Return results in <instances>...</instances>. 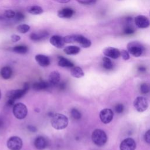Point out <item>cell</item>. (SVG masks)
I'll use <instances>...</instances> for the list:
<instances>
[{"instance_id": "1", "label": "cell", "mask_w": 150, "mask_h": 150, "mask_svg": "<svg viewBox=\"0 0 150 150\" xmlns=\"http://www.w3.org/2000/svg\"><path fill=\"white\" fill-rule=\"evenodd\" d=\"M50 123L53 128L57 130H61L67 127L69 124V120L65 115L57 113L52 117Z\"/></svg>"}, {"instance_id": "2", "label": "cell", "mask_w": 150, "mask_h": 150, "mask_svg": "<svg viewBox=\"0 0 150 150\" xmlns=\"http://www.w3.org/2000/svg\"><path fill=\"white\" fill-rule=\"evenodd\" d=\"M91 139L95 145L98 146H101L106 143L107 141V137L103 130L96 129L92 133Z\"/></svg>"}, {"instance_id": "3", "label": "cell", "mask_w": 150, "mask_h": 150, "mask_svg": "<svg viewBox=\"0 0 150 150\" xmlns=\"http://www.w3.org/2000/svg\"><path fill=\"white\" fill-rule=\"evenodd\" d=\"M12 112L14 116L17 119L22 120L24 119L28 114V108L24 104L18 103L13 105Z\"/></svg>"}, {"instance_id": "4", "label": "cell", "mask_w": 150, "mask_h": 150, "mask_svg": "<svg viewBox=\"0 0 150 150\" xmlns=\"http://www.w3.org/2000/svg\"><path fill=\"white\" fill-rule=\"evenodd\" d=\"M127 49L128 52L132 56L139 57L142 54L144 47L138 42H131L127 45Z\"/></svg>"}, {"instance_id": "5", "label": "cell", "mask_w": 150, "mask_h": 150, "mask_svg": "<svg viewBox=\"0 0 150 150\" xmlns=\"http://www.w3.org/2000/svg\"><path fill=\"white\" fill-rule=\"evenodd\" d=\"M29 88V84L28 83H25L22 89H17L9 91L6 94V97L8 99L16 100L23 97L28 91Z\"/></svg>"}, {"instance_id": "6", "label": "cell", "mask_w": 150, "mask_h": 150, "mask_svg": "<svg viewBox=\"0 0 150 150\" xmlns=\"http://www.w3.org/2000/svg\"><path fill=\"white\" fill-rule=\"evenodd\" d=\"M6 145L10 150H21L23 146V142L20 137L13 136L8 139Z\"/></svg>"}, {"instance_id": "7", "label": "cell", "mask_w": 150, "mask_h": 150, "mask_svg": "<svg viewBox=\"0 0 150 150\" xmlns=\"http://www.w3.org/2000/svg\"><path fill=\"white\" fill-rule=\"evenodd\" d=\"M134 106L135 110L140 112L145 111L148 107V102L144 97H138L134 101Z\"/></svg>"}, {"instance_id": "8", "label": "cell", "mask_w": 150, "mask_h": 150, "mask_svg": "<svg viewBox=\"0 0 150 150\" xmlns=\"http://www.w3.org/2000/svg\"><path fill=\"white\" fill-rule=\"evenodd\" d=\"M99 116L102 122L108 124L110 122L113 118V112L110 108H104L100 111Z\"/></svg>"}, {"instance_id": "9", "label": "cell", "mask_w": 150, "mask_h": 150, "mask_svg": "<svg viewBox=\"0 0 150 150\" xmlns=\"http://www.w3.org/2000/svg\"><path fill=\"white\" fill-rule=\"evenodd\" d=\"M120 148V150H135L136 148V142L132 138H126L121 142Z\"/></svg>"}, {"instance_id": "10", "label": "cell", "mask_w": 150, "mask_h": 150, "mask_svg": "<svg viewBox=\"0 0 150 150\" xmlns=\"http://www.w3.org/2000/svg\"><path fill=\"white\" fill-rule=\"evenodd\" d=\"M134 21L136 26L139 28L145 29L150 25V21L148 18L143 15H138L136 16Z\"/></svg>"}, {"instance_id": "11", "label": "cell", "mask_w": 150, "mask_h": 150, "mask_svg": "<svg viewBox=\"0 0 150 150\" xmlns=\"http://www.w3.org/2000/svg\"><path fill=\"white\" fill-rule=\"evenodd\" d=\"M104 54L108 57L114 59L118 58L121 56V52L117 48L112 47H108L103 50Z\"/></svg>"}, {"instance_id": "12", "label": "cell", "mask_w": 150, "mask_h": 150, "mask_svg": "<svg viewBox=\"0 0 150 150\" xmlns=\"http://www.w3.org/2000/svg\"><path fill=\"white\" fill-rule=\"evenodd\" d=\"M74 42L78 43L84 48H88L91 45V41L81 35H74Z\"/></svg>"}, {"instance_id": "13", "label": "cell", "mask_w": 150, "mask_h": 150, "mask_svg": "<svg viewBox=\"0 0 150 150\" xmlns=\"http://www.w3.org/2000/svg\"><path fill=\"white\" fill-rule=\"evenodd\" d=\"M50 43L56 48H62L64 45V38L59 35H53L50 38Z\"/></svg>"}, {"instance_id": "14", "label": "cell", "mask_w": 150, "mask_h": 150, "mask_svg": "<svg viewBox=\"0 0 150 150\" xmlns=\"http://www.w3.org/2000/svg\"><path fill=\"white\" fill-rule=\"evenodd\" d=\"M50 86H57L60 82V74L57 71H52L49 76V81Z\"/></svg>"}, {"instance_id": "15", "label": "cell", "mask_w": 150, "mask_h": 150, "mask_svg": "<svg viewBox=\"0 0 150 150\" xmlns=\"http://www.w3.org/2000/svg\"><path fill=\"white\" fill-rule=\"evenodd\" d=\"M34 145L37 149L43 150L47 147V141L45 137L39 136L35 138L34 141Z\"/></svg>"}, {"instance_id": "16", "label": "cell", "mask_w": 150, "mask_h": 150, "mask_svg": "<svg viewBox=\"0 0 150 150\" xmlns=\"http://www.w3.org/2000/svg\"><path fill=\"white\" fill-rule=\"evenodd\" d=\"M35 59L37 63L42 67H47L50 63L49 57L43 54H37L35 56Z\"/></svg>"}, {"instance_id": "17", "label": "cell", "mask_w": 150, "mask_h": 150, "mask_svg": "<svg viewBox=\"0 0 150 150\" xmlns=\"http://www.w3.org/2000/svg\"><path fill=\"white\" fill-rule=\"evenodd\" d=\"M74 13L73 9L70 8H64L57 12V16L60 18H70Z\"/></svg>"}, {"instance_id": "18", "label": "cell", "mask_w": 150, "mask_h": 150, "mask_svg": "<svg viewBox=\"0 0 150 150\" xmlns=\"http://www.w3.org/2000/svg\"><path fill=\"white\" fill-rule=\"evenodd\" d=\"M49 35L48 32L46 31H43L39 33H35L33 32L30 35V39L35 42H38L40 41L46 37H47Z\"/></svg>"}, {"instance_id": "19", "label": "cell", "mask_w": 150, "mask_h": 150, "mask_svg": "<svg viewBox=\"0 0 150 150\" xmlns=\"http://www.w3.org/2000/svg\"><path fill=\"white\" fill-rule=\"evenodd\" d=\"M58 65L60 67L66 68H71L74 67V64L72 62L62 56H60L59 57Z\"/></svg>"}, {"instance_id": "20", "label": "cell", "mask_w": 150, "mask_h": 150, "mask_svg": "<svg viewBox=\"0 0 150 150\" xmlns=\"http://www.w3.org/2000/svg\"><path fill=\"white\" fill-rule=\"evenodd\" d=\"M64 52L68 55H75L80 51V48L77 46H67L63 49Z\"/></svg>"}, {"instance_id": "21", "label": "cell", "mask_w": 150, "mask_h": 150, "mask_svg": "<svg viewBox=\"0 0 150 150\" xmlns=\"http://www.w3.org/2000/svg\"><path fill=\"white\" fill-rule=\"evenodd\" d=\"M0 75L4 79H9L12 75V69L9 66L3 67L0 71Z\"/></svg>"}, {"instance_id": "22", "label": "cell", "mask_w": 150, "mask_h": 150, "mask_svg": "<svg viewBox=\"0 0 150 150\" xmlns=\"http://www.w3.org/2000/svg\"><path fill=\"white\" fill-rule=\"evenodd\" d=\"M71 75L75 78L82 77L84 73L82 69L79 66H74L70 70Z\"/></svg>"}, {"instance_id": "23", "label": "cell", "mask_w": 150, "mask_h": 150, "mask_svg": "<svg viewBox=\"0 0 150 150\" xmlns=\"http://www.w3.org/2000/svg\"><path fill=\"white\" fill-rule=\"evenodd\" d=\"M50 86L49 82L44 81H40L39 82H36L33 84V88L35 90L39 91L42 90H45Z\"/></svg>"}, {"instance_id": "24", "label": "cell", "mask_w": 150, "mask_h": 150, "mask_svg": "<svg viewBox=\"0 0 150 150\" xmlns=\"http://www.w3.org/2000/svg\"><path fill=\"white\" fill-rule=\"evenodd\" d=\"M26 11L28 13L32 15H40L43 12V9L38 5H32L28 6Z\"/></svg>"}, {"instance_id": "25", "label": "cell", "mask_w": 150, "mask_h": 150, "mask_svg": "<svg viewBox=\"0 0 150 150\" xmlns=\"http://www.w3.org/2000/svg\"><path fill=\"white\" fill-rule=\"evenodd\" d=\"M13 51L18 54H25L28 51V48L25 45H17L13 47Z\"/></svg>"}, {"instance_id": "26", "label": "cell", "mask_w": 150, "mask_h": 150, "mask_svg": "<svg viewBox=\"0 0 150 150\" xmlns=\"http://www.w3.org/2000/svg\"><path fill=\"white\" fill-rule=\"evenodd\" d=\"M103 66L107 70H110L113 67V64L111 60L107 56L103 58Z\"/></svg>"}, {"instance_id": "27", "label": "cell", "mask_w": 150, "mask_h": 150, "mask_svg": "<svg viewBox=\"0 0 150 150\" xmlns=\"http://www.w3.org/2000/svg\"><path fill=\"white\" fill-rule=\"evenodd\" d=\"M16 29L19 33L23 34L27 33L29 30L30 26L27 24H20L16 27Z\"/></svg>"}, {"instance_id": "28", "label": "cell", "mask_w": 150, "mask_h": 150, "mask_svg": "<svg viewBox=\"0 0 150 150\" xmlns=\"http://www.w3.org/2000/svg\"><path fill=\"white\" fill-rule=\"evenodd\" d=\"M70 113L71 117L75 120H79L81 117V114L76 108H72L70 111Z\"/></svg>"}, {"instance_id": "29", "label": "cell", "mask_w": 150, "mask_h": 150, "mask_svg": "<svg viewBox=\"0 0 150 150\" xmlns=\"http://www.w3.org/2000/svg\"><path fill=\"white\" fill-rule=\"evenodd\" d=\"M140 91L142 94H146L150 91V86L145 83H142L140 86Z\"/></svg>"}, {"instance_id": "30", "label": "cell", "mask_w": 150, "mask_h": 150, "mask_svg": "<svg viewBox=\"0 0 150 150\" xmlns=\"http://www.w3.org/2000/svg\"><path fill=\"white\" fill-rule=\"evenodd\" d=\"M16 12H15L13 11L11 9H8L6 10L4 13V16L6 18H15Z\"/></svg>"}, {"instance_id": "31", "label": "cell", "mask_w": 150, "mask_h": 150, "mask_svg": "<svg viewBox=\"0 0 150 150\" xmlns=\"http://www.w3.org/2000/svg\"><path fill=\"white\" fill-rule=\"evenodd\" d=\"M135 32V29L131 26H127L124 29V33L125 35H131Z\"/></svg>"}, {"instance_id": "32", "label": "cell", "mask_w": 150, "mask_h": 150, "mask_svg": "<svg viewBox=\"0 0 150 150\" xmlns=\"http://www.w3.org/2000/svg\"><path fill=\"white\" fill-rule=\"evenodd\" d=\"M15 18L18 21H21L25 19V15L23 13L21 12H16Z\"/></svg>"}, {"instance_id": "33", "label": "cell", "mask_w": 150, "mask_h": 150, "mask_svg": "<svg viewBox=\"0 0 150 150\" xmlns=\"http://www.w3.org/2000/svg\"><path fill=\"white\" fill-rule=\"evenodd\" d=\"M121 55L122 59L125 60H127L129 59V54L128 51H127L125 50H122L121 52Z\"/></svg>"}, {"instance_id": "34", "label": "cell", "mask_w": 150, "mask_h": 150, "mask_svg": "<svg viewBox=\"0 0 150 150\" xmlns=\"http://www.w3.org/2000/svg\"><path fill=\"white\" fill-rule=\"evenodd\" d=\"M115 110L117 113H121L124 111V105L122 104H118L115 107Z\"/></svg>"}, {"instance_id": "35", "label": "cell", "mask_w": 150, "mask_h": 150, "mask_svg": "<svg viewBox=\"0 0 150 150\" xmlns=\"http://www.w3.org/2000/svg\"><path fill=\"white\" fill-rule=\"evenodd\" d=\"M76 1L80 4H84V5L93 4H94L96 1V0H76Z\"/></svg>"}, {"instance_id": "36", "label": "cell", "mask_w": 150, "mask_h": 150, "mask_svg": "<svg viewBox=\"0 0 150 150\" xmlns=\"http://www.w3.org/2000/svg\"><path fill=\"white\" fill-rule=\"evenodd\" d=\"M144 140L146 143L150 144V129L147 131L144 134Z\"/></svg>"}, {"instance_id": "37", "label": "cell", "mask_w": 150, "mask_h": 150, "mask_svg": "<svg viewBox=\"0 0 150 150\" xmlns=\"http://www.w3.org/2000/svg\"><path fill=\"white\" fill-rule=\"evenodd\" d=\"M21 39V37L18 35H12L11 36V40L13 42H16Z\"/></svg>"}, {"instance_id": "38", "label": "cell", "mask_w": 150, "mask_h": 150, "mask_svg": "<svg viewBox=\"0 0 150 150\" xmlns=\"http://www.w3.org/2000/svg\"><path fill=\"white\" fill-rule=\"evenodd\" d=\"M15 100H13V99H8V101H7V103H6V105L9 107H11V106H13V105L15 104L14 103H15Z\"/></svg>"}, {"instance_id": "39", "label": "cell", "mask_w": 150, "mask_h": 150, "mask_svg": "<svg viewBox=\"0 0 150 150\" xmlns=\"http://www.w3.org/2000/svg\"><path fill=\"white\" fill-rule=\"evenodd\" d=\"M28 129L31 132H36L37 131L36 128L33 125H28Z\"/></svg>"}, {"instance_id": "40", "label": "cell", "mask_w": 150, "mask_h": 150, "mask_svg": "<svg viewBox=\"0 0 150 150\" xmlns=\"http://www.w3.org/2000/svg\"><path fill=\"white\" fill-rule=\"evenodd\" d=\"M57 86H59V87L60 89L64 90V89L66 88V83H65L64 82H62V83H60V82Z\"/></svg>"}, {"instance_id": "41", "label": "cell", "mask_w": 150, "mask_h": 150, "mask_svg": "<svg viewBox=\"0 0 150 150\" xmlns=\"http://www.w3.org/2000/svg\"><path fill=\"white\" fill-rule=\"evenodd\" d=\"M138 70L141 72H144L146 70V68L144 66H139L138 67Z\"/></svg>"}, {"instance_id": "42", "label": "cell", "mask_w": 150, "mask_h": 150, "mask_svg": "<svg viewBox=\"0 0 150 150\" xmlns=\"http://www.w3.org/2000/svg\"><path fill=\"white\" fill-rule=\"evenodd\" d=\"M70 0H56V1H57L59 3H62V4H66V3H68L69 2H70Z\"/></svg>"}, {"instance_id": "43", "label": "cell", "mask_w": 150, "mask_h": 150, "mask_svg": "<svg viewBox=\"0 0 150 150\" xmlns=\"http://www.w3.org/2000/svg\"><path fill=\"white\" fill-rule=\"evenodd\" d=\"M3 125V121L1 120V119H0V127Z\"/></svg>"}, {"instance_id": "44", "label": "cell", "mask_w": 150, "mask_h": 150, "mask_svg": "<svg viewBox=\"0 0 150 150\" xmlns=\"http://www.w3.org/2000/svg\"><path fill=\"white\" fill-rule=\"evenodd\" d=\"M1 90H0V99H1Z\"/></svg>"}, {"instance_id": "45", "label": "cell", "mask_w": 150, "mask_h": 150, "mask_svg": "<svg viewBox=\"0 0 150 150\" xmlns=\"http://www.w3.org/2000/svg\"><path fill=\"white\" fill-rule=\"evenodd\" d=\"M149 13H150V12H149Z\"/></svg>"}]
</instances>
